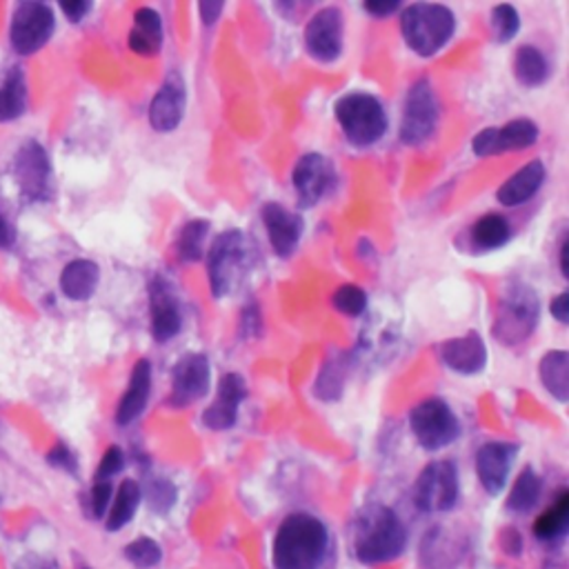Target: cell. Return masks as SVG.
I'll return each instance as SVG.
<instances>
[{
	"label": "cell",
	"instance_id": "cell-47",
	"mask_svg": "<svg viewBox=\"0 0 569 569\" xmlns=\"http://www.w3.org/2000/svg\"><path fill=\"white\" fill-rule=\"evenodd\" d=\"M501 545H503L505 554H509V556H520V551H523L520 532H518V529H505L503 536H501Z\"/></svg>",
	"mask_w": 569,
	"mask_h": 569
},
{
	"label": "cell",
	"instance_id": "cell-49",
	"mask_svg": "<svg viewBox=\"0 0 569 569\" xmlns=\"http://www.w3.org/2000/svg\"><path fill=\"white\" fill-rule=\"evenodd\" d=\"M17 243V232L14 227L8 223V218L0 212V249H8Z\"/></svg>",
	"mask_w": 569,
	"mask_h": 569
},
{
	"label": "cell",
	"instance_id": "cell-5",
	"mask_svg": "<svg viewBox=\"0 0 569 569\" xmlns=\"http://www.w3.org/2000/svg\"><path fill=\"white\" fill-rule=\"evenodd\" d=\"M540 303L538 294L525 282H512L503 292L494 321V339L507 347L525 343L538 328Z\"/></svg>",
	"mask_w": 569,
	"mask_h": 569
},
{
	"label": "cell",
	"instance_id": "cell-27",
	"mask_svg": "<svg viewBox=\"0 0 569 569\" xmlns=\"http://www.w3.org/2000/svg\"><path fill=\"white\" fill-rule=\"evenodd\" d=\"M140 503H142V487L133 479H125L111 496L109 509L105 514V529L120 532L122 527H127L133 520Z\"/></svg>",
	"mask_w": 569,
	"mask_h": 569
},
{
	"label": "cell",
	"instance_id": "cell-50",
	"mask_svg": "<svg viewBox=\"0 0 569 569\" xmlns=\"http://www.w3.org/2000/svg\"><path fill=\"white\" fill-rule=\"evenodd\" d=\"M567 249H569V240H567V236H562L560 245H558V262H560L562 278H567Z\"/></svg>",
	"mask_w": 569,
	"mask_h": 569
},
{
	"label": "cell",
	"instance_id": "cell-11",
	"mask_svg": "<svg viewBox=\"0 0 569 569\" xmlns=\"http://www.w3.org/2000/svg\"><path fill=\"white\" fill-rule=\"evenodd\" d=\"M538 125L529 118H516L503 127H485L472 138V152L479 159L498 157L505 152H523L536 146Z\"/></svg>",
	"mask_w": 569,
	"mask_h": 569
},
{
	"label": "cell",
	"instance_id": "cell-18",
	"mask_svg": "<svg viewBox=\"0 0 569 569\" xmlns=\"http://www.w3.org/2000/svg\"><path fill=\"white\" fill-rule=\"evenodd\" d=\"M150 314H152V336L157 343H170L183 330L181 301L172 288V282L157 276L150 282Z\"/></svg>",
	"mask_w": 569,
	"mask_h": 569
},
{
	"label": "cell",
	"instance_id": "cell-39",
	"mask_svg": "<svg viewBox=\"0 0 569 569\" xmlns=\"http://www.w3.org/2000/svg\"><path fill=\"white\" fill-rule=\"evenodd\" d=\"M146 496H148V503H150L152 512L168 514L176 505L179 492H176L172 481H168V479H152L148 490L142 492V498H146Z\"/></svg>",
	"mask_w": 569,
	"mask_h": 569
},
{
	"label": "cell",
	"instance_id": "cell-4",
	"mask_svg": "<svg viewBox=\"0 0 569 569\" xmlns=\"http://www.w3.org/2000/svg\"><path fill=\"white\" fill-rule=\"evenodd\" d=\"M334 118L352 148H372L389 127L385 105L367 92H350L334 105Z\"/></svg>",
	"mask_w": 569,
	"mask_h": 569
},
{
	"label": "cell",
	"instance_id": "cell-26",
	"mask_svg": "<svg viewBox=\"0 0 569 569\" xmlns=\"http://www.w3.org/2000/svg\"><path fill=\"white\" fill-rule=\"evenodd\" d=\"M100 282V267L94 260L87 258H76L65 265L61 273V292L76 303L89 301Z\"/></svg>",
	"mask_w": 569,
	"mask_h": 569
},
{
	"label": "cell",
	"instance_id": "cell-51",
	"mask_svg": "<svg viewBox=\"0 0 569 569\" xmlns=\"http://www.w3.org/2000/svg\"><path fill=\"white\" fill-rule=\"evenodd\" d=\"M83 569H89V567H83Z\"/></svg>",
	"mask_w": 569,
	"mask_h": 569
},
{
	"label": "cell",
	"instance_id": "cell-13",
	"mask_svg": "<svg viewBox=\"0 0 569 569\" xmlns=\"http://www.w3.org/2000/svg\"><path fill=\"white\" fill-rule=\"evenodd\" d=\"M210 387H212L210 358L201 352H190L172 367L170 405L176 409L190 407L201 398H205Z\"/></svg>",
	"mask_w": 569,
	"mask_h": 569
},
{
	"label": "cell",
	"instance_id": "cell-31",
	"mask_svg": "<svg viewBox=\"0 0 569 569\" xmlns=\"http://www.w3.org/2000/svg\"><path fill=\"white\" fill-rule=\"evenodd\" d=\"M512 234L514 229L503 214H485L472 225L470 240L481 251H496L512 240Z\"/></svg>",
	"mask_w": 569,
	"mask_h": 569
},
{
	"label": "cell",
	"instance_id": "cell-10",
	"mask_svg": "<svg viewBox=\"0 0 569 569\" xmlns=\"http://www.w3.org/2000/svg\"><path fill=\"white\" fill-rule=\"evenodd\" d=\"M56 30L54 10L45 3H21L14 10L10 41L21 56H32L43 50Z\"/></svg>",
	"mask_w": 569,
	"mask_h": 569
},
{
	"label": "cell",
	"instance_id": "cell-9",
	"mask_svg": "<svg viewBox=\"0 0 569 569\" xmlns=\"http://www.w3.org/2000/svg\"><path fill=\"white\" fill-rule=\"evenodd\" d=\"M441 107L439 98L434 94L432 83L427 78H418L405 94L402 100V116H400V129L398 136L409 148L425 146L439 127Z\"/></svg>",
	"mask_w": 569,
	"mask_h": 569
},
{
	"label": "cell",
	"instance_id": "cell-45",
	"mask_svg": "<svg viewBox=\"0 0 569 569\" xmlns=\"http://www.w3.org/2000/svg\"><path fill=\"white\" fill-rule=\"evenodd\" d=\"M549 312H551V316H554L560 325H567V323H569V294H567V292H560L556 299H551Z\"/></svg>",
	"mask_w": 569,
	"mask_h": 569
},
{
	"label": "cell",
	"instance_id": "cell-23",
	"mask_svg": "<svg viewBox=\"0 0 569 569\" xmlns=\"http://www.w3.org/2000/svg\"><path fill=\"white\" fill-rule=\"evenodd\" d=\"M545 179V165L540 161H532L501 185V190L496 192V201L503 207H520L540 192Z\"/></svg>",
	"mask_w": 569,
	"mask_h": 569
},
{
	"label": "cell",
	"instance_id": "cell-30",
	"mask_svg": "<svg viewBox=\"0 0 569 569\" xmlns=\"http://www.w3.org/2000/svg\"><path fill=\"white\" fill-rule=\"evenodd\" d=\"M514 78L523 87H540L549 78V61L536 45H520L512 61Z\"/></svg>",
	"mask_w": 569,
	"mask_h": 569
},
{
	"label": "cell",
	"instance_id": "cell-38",
	"mask_svg": "<svg viewBox=\"0 0 569 569\" xmlns=\"http://www.w3.org/2000/svg\"><path fill=\"white\" fill-rule=\"evenodd\" d=\"M367 294L358 288V284H341V288L334 292L332 297V305L336 312H341L343 316H350V319H358L365 314L367 310Z\"/></svg>",
	"mask_w": 569,
	"mask_h": 569
},
{
	"label": "cell",
	"instance_id": "cell-43",
	"mask_svg": "<svg viewBox=\"0 0 569 569\" xmlns=\"http://www.w3.org/2000/svg\"><path fill=\"white\" fill-rule=\"evenodd\" d=\"M61 10L69 23H80L92 12V3H87V0H74V3H63Z\"/></svg>",
	"mask_w": 569,
	"mask_h": 569
},
{
	"label": "cell",
	"instance_id": "cell-8",
	"mask_svg": "<svg viewBox=\"0 0 569 569\" xmlns=\"http://www.w3.org/2000/svg\"><path fill=\"white\" fill-rule=\"evenodd\" d=\"M414 507L422 514H448L459 505L461 481L454 461H432L422 468L414 485Z\"/></svg>",
	"mask_w": 569,
	"mask_h": 569
},
{
	"label": "cell",
	"instance_id": "cell-3",
	"mask_svg": "<svg viewBox=\"0 0 569 569\" xmlns=\"http://www.w3.org/2000/svg\"><path fill=\"white\" fill-rule=\"evenodd\" d=\"M405 45L420 58L437 56L457 34V17L439 3H411L400 10Z\"/></svg>",
	"mask_w": 569,
	"mask_h": 569
},
{
	"label": "cell",
	"instance_id": "cell-41",
	"mask_svg": "<svg viewBox=\"0 0 569 569\" xmlns=\"http://www.w3.org/2000/svg\"><path fill=\"white\" fill-rule=\"evenodd\" d=\"M122 468H125V454H122V450H120L118 445H111V448L103 454L94 479H96V481H111L114 476H118V474L122 472Z\"/></svg>",
	"mask_w": 569,
	"mask_h": 569
},
{
	"label": "cell",
	"instance_id": "cell-15",
	"mask_svg": "<svg viewBox=\"0 0 569 569\" xmlns=\"http://www.w3.org/2000/svg\"><path fill=\"white\" fill-rule=\"evenodd\" d=\"M345 19L339 8L319 10L305 28V47L319 63H334L343 54Z\"/></svg>",
	"mask_w": 569,
	"mask_h": 569
},
{
	"label": "cell",
	"instance_id": "cell-32",
	"mask_svg": "<svg viewBox=\"0 0 569 569\" xmlns=\"http://www.w3.org/2000/svg\"><path fill=\"white\" fill-rule=\"evenodd\" d=\"M540 496H543L540 474L534 468H523L507 494L505 507L512 514H529L538 505Z\"/></svg>",
	"mask_w": 569,
	"mask_h": 569
},
{
	"label": "cell",
	"instance_id": "cell-22",
	"mask_svg": "<svg viewBox=\"0 0 569 569\" xmlns=\"http://www.w3.org/2000/svg\"><path fill=\"white\" fill-rule=\"evenodd\" d=\"M152 396V363L148 358H140L129 376V385L116 407V425L127 427L136 422L148 409Z\"/></svg>",
	"mask_w": 569,
	"mask_h": 569
},
{
	"label": "cell",
	"instance_id": "cell-44",
	"mask_svg": "<svg viewBox=\"0 0 569 569\" xmlns=\"http://www.w3.org/2000/svg\"><path fill=\"white\" fill-rule=\"evenodd\" d=\"M363 10L374 19H387V17H394L396 12H400L402 6L396 3V0H394V3H391V0H387V3H365Z\"/></svg>",
	"mask_w": 569,
	"mask_h": 569
},
{
	"label": "cell",
	"instance_id": "cell-24",
	"mask_svg": "<svg viewBox=\"0 0 569 569\" xmlns=\"http://www.w3.org/2000/svg\"><path fill=\"white\" fill-rule=\"evenodd\" d=\"M165 30L163 19L152 8H140L133 14V28L129 32V50L140 56H157L163 47Z\"/></svg>",
	"mask_w": 569,
	"mask_h": 569
},
{
	"label": "cell",
	"instance_id": "cell-42",
	"mask_svg": "<svg viewBox=\"0 0 569 569\" xmlns=\"http://www.w3.org/2000/svg\"><path fill=\"white\" fill-rule=\"evenodd\" d=\"M47 461H50L52 468H58V470L69 472V474H74L78 470L76 457H74V452L65 443H56L54 450L47 454Z\"/></svg>",
	"mask_w": 569,
	"mask_h": 569
},
{
	"label": "cell",
	"instance_id": "cell-16",
	"mask_svg": "<svg viewBox=\"0 0 569 569\" xmlns=\"http://www.w3.org/2000/svg\"><path fill=\"white\" fill-rule=\"evenodd\" d=\"M518 457V445L503 443V441H490L479 448L474 457V470L481 487L490 496L503 494L507 487L514 461Z\"/></svg>",
	"mask_w": 569,
	"mask_h": 569
},
{
	"label": "cell",
	"instance_id": "cell-1",
	"mask_svg": "<svg viewBox=\"0 0 569 569\" xmlns=\"http://www.w3.org/2000/svg\"><path fill=\"white\" fill-rule=\"evenodd\" d=\"M332 551V534L312 512H292L280 520L271 540L273 569H323Z\"/></svg>",
	"mask_w": 569,
	"mask_h": 569
},
{
	"label": "cell",
	"instance_id": "cell-46",
	"mask_svg": "<svg viewBox=\"0 0 569 569\" xmlns=\"http://www.w3.org/2000/svg\"><path fill=\"white\" fill-rule=\"evenodd\" d=\"M225 6L223 3H198V14H201V23L205 28L216 25V21L221 19Z\"/></svg>",
	"mask_w": 569,
	"mask_h": 569
},
{
	"label": "cell",
	"instance_id": "cell-25",
	"mask_svg": "<svg viewBox=\"0 0 569 569\" xmlns=\"http://www.w3.org/2000/svg\"><path fill=\"white\" fill-rule=\"evenodd\" d=\"M569 529V490L562 487L556 492L554 501L536 516L532 534L538 543L556 545L567 536Z\"/></svg>",
	"mask_w": 569,
	"mask_h": 569
},
{
	"label": "cell",
	"instance_id": "cell-34",
	"mask_svg": "<svg viewBox=\"0 0 569 569\" xmlns=\"http://www.w3.org/2000/svg\"><path fill=\"white\" fill-rule=\"evenodd\" d=\"M210 234V223L194 218L183 225L176 240V254L183 262H196L205 256V240Z\"/></svg>",
	"mask_w": 569,
	"mask_h": 569
},
{
	"label": "cell",
	"instance_id": "cell-40",
	"mask_svg": "<svg viewBox=\"0 0 569 569\" xmlns=\"http://www.w3.org/2000/svg\"><path fill=\"white\" fill-rule=\"evenodd\" d=\"M111 496H114V483L94 479V485H92L89 496H87V514L96 520L105 518V514L109 509V503H111Z\"/></svg>",
	"mask_w": 569,
	"mask_h": 569
},
{
	"label": "cell",
	"instance_id": "cell-20",
	"mask_svg": "<svg viewBox=\"0 0 569 569\" xmlns=\"http://www.w3.org/2000/svg\"><path fill=\"white\" fill-rule=\"evenodd\" d=\"M260 218L273 254L280 258H290L299 249V243L303 238V218L288 207H282L280 203L262 205Z\"/></svg>",
	"mask_w": 569,
	"mask_h": 569
},
{
	"label": "cell",
	"instance_id": "cell-17",
	"mask_svg": "<svg viewBox=\"0 0 569 569\" xmlns=\"http://www.w3.org/2000/svg\"><path fill=\"white\" fill-rule=\"evenodd\" d=\"M245 398H247L245 378L238 372L223 374L216 387V398L203 411V425L212 432L232 430L238 420V411Z\"/></svg>",
	"mask_w": 569,
	"mask_h": 569
},
{
	"label": "cell",
	"instance_id": "cell-2",
	"mask_svg": "<svg viewBox=\"0 0 569 569\" xmlns=\"http://www.w3.org/2000/svg\"><path fill=\"white\" fill-rule=\"evenodd\" d=\"M405 549L407 527L391 507L369 503L356 514L352 529V551L363 565L391 562L400 558Z\"/></svg>",
	"mask_w": 569,
	"mask_h": 569
},
{
	"label": "cell",
	"instance_id": "cell-21",
	"mask_svg": "<svg viewBox=\"0 0 569 569\" xmlns=\"http://www.w3.org/2000/svg\"><path fill=\"white\" fill-rule=\"evenodd\" d=\"M443 365L461 376H476L487 365V345L479 332L454 336L439 347Z\"/></svg>",
	"mask_w": 569,
	"mask_h": 569
},
{
	"label": "cell",
	"instance_id": "cell-7",
	"mask_svg": "<svg viewBox=\"0 0 569 569\" xmlns=\"http://www.w3.org/2000/svg\"><path fill=\"white\" fill-rule=\"evenodd\" d=\"M409 430L425 452H441L461 437V422L443 398H427L409 414Z\"/></svg>",
	"mask_w": 569,
	"mask_h": 569
},
{
	"label": "cell",
	"instance_id": "cell-33",
	"mask_svg": "<svg viewBox=\"0 0 569 569\" xmlns=\"http://www.w3.org/2000/svg\"><path fill=\"white\" fill-rule=\"evenodd\" d=\"M452 545L445 543V532L443 529H432L430 536H425L422 549H420V562L425 569H457L459 562L463 560V551H450Z\"/></svg>",
	"mask_w": 569,
	"mask_h": 569
},
{
	"label": "cell",
	"instance_id": "cell-29",
	"mask_svg": "<svg viewBox=\"0 0 569 569\" xmlns=\"http://www.w3.org/2000/svg\"><path fill=\"white\" fill-rule=\"evenodd\" d=\"M28 78L21 67H12L0 80V122L17 120L28 109Z\"/></svg>",
	"mask_w": 569,
	"mask_h": 569
},
{
	"label": "cell",
	"instance_id": "cell-36",
	"mask_svg": "<svg viewBox=\"0 0 569 569\" xmlns=\"http://www.w3.org/2000/svg\"><path fill=\"white\" fill-rule=\"evenodd\" d=\"M122 556L136 569H154L163 560V547L150 536H140L122 547Z\"/></svg>",
	"mask_w": 569,
	"mask_h": 569
},
{
	"label": "cell",
	"instance_id": "cell-12",
	"mask_svg": "<svg viewBox=\"0 0 569 569\" xmlns=\"http://www.w3.org/2000/svg\"><path fill=\"white\" fill-rule=\"evenodd\" d=\"M334 183L336 172L328 157L310 152L297 161L292 172V185L299 198V207H316L334 190Z\"/></svg>",
	"mask_w": 569,
	"mask_h": 569
},
{
	"label": "cell",
	"instance_id": "cell-6",
	"mask_svg": "<svg viewBox=\"0 0 569 569\" xmlns=\"http://www.w3.org/2000/svg\"><path fill=\"white\" fill-rule=\"evenodd\" d=\"M247 258L249 247L240 229H227L214 238L207 251V278L216 299H225L236 290V284L247 273Z\"/></svg>",
	"mask_w": 569,
	"mask_h": 569
},
{
	"label": "cell",
	"instance_id": "cell-28",
	"mask_svg": "<svg viewBox=\"0 0 569 569\" xmlns=\"http://www.w3.org/2000/svg\"><path fill=\"white\" fill-rule=\"evenodd\" d=\"M538 378L545 391L558 402L569 398V356L565 350L547 352L538 363Z\"/></svg>",
	"mask_w": 569,
	"mask_h": 569
},
{
	"label": "cell",
	"instance_id": "cell-37",
	"mask_svg": "<svg viewBox=\"0 0 569 569\" xmlns=\"http://www.w3.org/2000/svg\"><path fill=\"white\" fill-rule=\"evenodd\" d=\"M490 25H492L494 41L501 43V45H507L520 32V14H518V10L514 6H507V3L496 6V8H492Z\"/></svg>",
	"mask_w": 569,
	"mask_h": 569
},
{
	"label": "cell",
	"instance_id": "cell-19",
	"mask_svg": "<svg viewBox=\"0 0 569 569\" xmlns=\"http://www.w3.org/2000/svg\"><path fill=\"white\" fill-rule=\"evenodd\" d=\"M185 107H187L185 80L179 72H170L150 103V125L161 133H170L179 129V125L183 122Z\"/></svg>",
	"mask_w": 569,
	"mask_h": 569
},
{
	"label": "cell",
	"instance_id": "cell-48",
	"mask_svg": "<svg viewBox=\"0 0 569 569\" xmlns=\"http://www.w3.org/2000/svg\"><path fill=\"white\" fill-rule=\"evenodd\" d=\"M17 569H58L54 560L45 558V556H39V554H30V556H23L19 562H17Z\"/></svg>",
	"mask_w": 569,
	"mask_h": 569
},
{
	"label": "cell",
	"instance_id": "cell-35",
	"mask_svg": "<svg viewBox=\"0 0 569 569\" xmlns=\"http://www.w3.org/2000/svg\"><path fill=\"white\" fill-rule=\"evenodd\" d=\"M345 380H347V363L345 358H330L314 385V394L325 400V402H334L343 396L345 389Z\"/></svg>",
	"mask_w": 569,
	"mask_h": 569
},
{
	"label": "cell",
	"instance_id": "cell-14",
	"mask_svg": "<svg viewBox=\"0 0 569 569\" xmlns=\"http://www.w3.org/2000/svg\"><path fill=\"white\" fill-rule=\"evenodd\" d=\"M14 176L28 201L52 196V163L39 140H28L14 159Z\"/></svg>",
	"mask_w": 569,
	"mask_h": 569
}]
</instances>
